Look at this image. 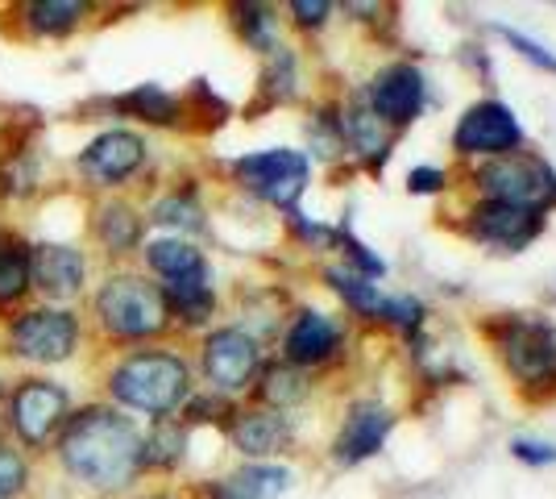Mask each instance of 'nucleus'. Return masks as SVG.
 Listing matches in <instances>:
<instances>
[{
    "mask_svg": "<svg viewBox=\"0 0 556 499\" xmlns=\"http://www.w3.org/2000/svg\"><path fill=\"white\" fill-rule=\"evenodd\" d=\"M166 300V312H175V316H184L187 325H204L216 309V296H212L208 287V271H200V275H187V279H170L163 291Z\"/></svg>",
    "mask_w": 556,
    "mask_h": 499,
    "instance_id": "a211bd4d",
    "label": "nucleus"
},
{
    "mask_svg": "<svg viewBox=\"0 0 556 499\" xmlns=\"http://www.w3.org/2000/svg\"><path fill=\"white\" fill-rule=\"evenodd\" d=\"M113 396L134 412L166 416L184 404L187 396V366L175 354H129L113 371Z\"/></svg>",
    "mask_w": 556,
    "mask_h": 499,
    "instance_id": "f03ea898",
    "label": "nucleus"
},
{
    "mask_svg": "<svg viewBox=\"0 0 556 499\" xmlns=\"http://www.w3.org/2000/svg\"><path fill=\"white\" fill-rule=\"evenodd\" d=\"M9 421L25 446H47L50 433L67 421V391L50 379H25L9 400Z\"/></svg>",
    "mask_w": 556,
    "mask_h": 499,
    "instance_id": "6e6552de",
    "label": "nucleus"
},
{
    "mask_svg": "<svg viewBox=\"0 0 556 499\" xmlns=\"http://www.w3.org/2000/svg\"><path fill=\"white\" fill-rule=\"evenodd\" d=\"M154 221H159V225H170V229H200V225H204V213H200V204H195L191 191H175V196L159 200Z\"/></svg>",
    "mask_w": 556,
    "mask_h": 499,
    "instance_id": "a878e982",
    "label": "nucleus"
},
{
    "mask_svg": "<svg viewBox=\"0 0 556 499\" xmlns=\"http://www.w3.org/2000/svg\"><path fill=\"white\" fill-rule=\"evenodd\" d=\"M25 491V462L22 453H13L9 446H0V499H13Z\"/></svg>",
    "mask_w": 556,
    "mask_h": 499,
    "instance_id": "2f4dec72",
    "label": "nucleus"
},
{
    "mask_svg": "<svg viewBox=\"0 0 556 499\" xmlns=\"http://www.w3.org/2000/svg\"><path fill=\"white\" fill-rule=\"evenodd\" d=\"M503 358L523 383H544L556 375V333L544 321H507Z\"/></svg>",
    "mask_w": 556,
    "mask_h": 499,
    "instance_id": "1a4fd4ad",
    "label": "nucleus"
},
{
    "mask_svg": "<svg viewBox=\"0 0 556 499\" xmlns=\"http://www.w3.org/2000/svg\"><path fill=\"white\" fill-rule=\"evenodd\" d=\"M325 279L332 284L337 296H345L349 309L366 312V316H382V296H378V284H370L366 275L349 271V266H328Z\"/></svg>",
    "mask_w": 556,
    "mask_h": 499,
    "instance_id": "aec40b11",
    "label": "nucleus"
},
{
    "mask_svg": "<svg viewBox=\"0 0 556 499\" xmlns=\"http://www.w3.org/2000/svg\"><path fill=\"white\" fill-rule=\"evenodd\" d=\"M419 300L412 296H399V300H382V321H391L399 329H416L419 325Z\"/></svg>",
    "mask_w": 556,
    "mask_h": 499,
    "instance_id": "473e14b6",
    "label": "nucleus"
},
{
    "mask_svg": "<svg viewBox=\"0 0 556 499\" xmlns=\"http://www.w3.org/2000/svg\"><path fill=\"white\" fill-rule=\"evenodd\" d=\"M510 453H515L519 462H528V466H548V462H556V446L532 441V437H515V441H510Z\"/></svg>",
    "mask_w": 556,
    "mask_h": 499,
    "instance_id": "72a5a7b5",
    "label": "nucleus"
},
{
    "mask_svg": "<svg viewBox=\"0 0 556 499\" xmlns=\"http://www.w3.org/2000/svg\"><path fill=\"white\" fill-rule=\"evenodd\" d=\"M96 312H100V325L113 333V337H154L166 329V300L154 284H146L138 275H116L100 287L96 296Z\"/></svg>",
    "mask_w": 556,
    "mask_h": 499,
    "instance_id": "7ed1b4c3",
    "label": "nucleus"
},
{
    "mask_svg": "<svg viewBox=\"0 0 556 499\" xmlns=\"http://www.w3.org/2000/svg\"><path fill=\"white\" fill-rule=\"evenodd\" d=\"M287 437H291V428H287V421H282L278 412H245V416H237V425H232L237 450L250 453V458L278 453L287 446Z\"/></svg>",
    "mask_w": 556,
    "mask_h": 499,
    "instance_id": "f3484780",
    "label": "nucleus"
},
{
    "mask_svg": "<svg viewBox=\"0 0 556 499\" xmlns=\"http://www.w3.org/2000/svg\"><path fill=\"white\" fill-rule=\"evenodd\" d=\"M494 34H498L510 50H519L528 63H535V67H544V72L556 75V54L548 47H540V42H532L528 34H519V29H510V25H494Z\"/></svg>",
    "mask_w": 556,
    "mask_h": 499,
    "instance_id": "c756f323",
    "label": "nucleus"
},
{
    "mask_svg": "<svg viewBox=\"0 0 556 499\" xmlns=\"http://www.w3.org/2000/svg\"><path fill=\"white\" fill-rule=\"evenodd\" d=\"M419 104H424V75H419L412 63H394V67L374 75L370 113L378 121L407 125V121H416Z\"/></svg>",
    "mask_w": 556,
    "mask_h": 499,
    "instance_id": "f8f14e48",
    "label": "nucleus"
},
{
    "mask_svg": "<svg viewBox=\"0 0 556 499\" xmlns=\"http://www.w3.org/2000/svg\"><path fill=\"white\" fill-rule=\"evenodd\" d=\"M96 229H100V241H104L109 250H116V254L134 250V241H138V234H141L138 213H134L129 204H104Z\"/></svg>",
    "mask_w": 556,
    "mask_h": 499,
    "instance_id": "4be33fe9",
    "label": "nucleus"
},
{
    "mask_svg": "<svg viewBox=\"0 0 556 499\" xmlns=\"http://www.w3.org/2000/svg\"><path fill=\"white\" fill-rule=\"evenodd\" d=\"M345 134H349V142L357 146V154H366V159H378V154L387 150L382 121L374 117L370 109H353V113L345 117Z\"/></svg>",
    "mask_w": 556,
    "mask_h": 499,
    "instance_id": "393cba45",
    "label": "nucleus"
},
{
    "mask_svg": "<svg viewBox=\"0 0 556 499\" xmlns=\"http://www.w3.org/2000/svg\"><path fill=\"white\" fill-rule=\"evenodd\" d=\"M146 159V142L129 129H109L100 134L84 154H79V171L92 179V184H125Z\"/></svg>",
    "mask_w": 556,
    "mask_h": 499,
    "instance_id": "9b49d317",
    "label": "nucleus"
},
{
    "mask_svg": "<svg viewBox=\"0 0 556 499\" xmlns=\"http://www.w3.org/2000/svg\"><path fill=\"white\" fill-rule=\"evenodd\" d=\"M212 499H254V496H250L237 478H225V483H216V487H212Z\"/></svg>",
    "mask_w": 556,
    "mask_h": 499,
    "instance_id": "e433bc0d",
    "label": "nucleus"
},
{
    "mask_svg": "<svg viewBox=\"0 0 556 499\" xmlns=\"http://www.w3.org/2000/svg\"><path fill=\"white\" fill-rule=\"evenodd\" d=\"M9 346L13 354L25 358V362H63V358L75 354L79 346V321L71 316L67 309H34L22 312L9 329Z\"/></svg>",
    "mask_w": 556,
    "mask_h": 499,
    "instance_id": "39448f33",
    "label": "nucleus"
},
{
    "mask_svg": "<svg viewBox=\"0 0 556 499\" xmlns=\"http://www.w3.org/2000/svg\"><path fill=\"white\" fill-rule=\"evenodd\" d=\"M291 13H295L303 25H320L328 13H332V4H325V0H295V4H291Z\"/></svg>",
    "mask_w": 556,
    "mask_h": 499,
    "instance_id": "c9c22d12",
    "label": "nucleus"
},
{
    "mask_svg": "<svg viewBox=\"0 0 556 499\" xmlns=\"http://www.w3.org/2000/svg\"><path fill=\"white\" fill-rule=\"evenodd\" d=\"M519 142H523V129H519L515 113L498 100H482V104L465 109V117L457 121V134H453V146L465 159H473V154L503 159V154H515Z\"/></svg>",
    "mask_w": 556,
    "mask_h": 499,
    "instance_id": "0eeeda50",
    "label": "nucleus"
},
{
    "mask_svg": "<svg viewBox=\"0 0 556 499\" xmlns=\"http://www.w3.org/2000/svg\"><path fill=\"white\" fill-rule=\"evenodd\" d=\"M245 491L254 499H275V496H282L287 487H291V471H282V466H245L241 475H232Z\"/></svg>",
    "mask_w": 556,
    "mask_h": 499,
    "instance_id": "bb28decb",
    "label": "nucleus"
},
{
    "mask_svg": "<svg viewBox=\"0 0 556 499\" xmlns=\"http://www.w3.org/2000/svg\"><path fill=\"white\" fill-rule=\"evenodd\" d=\"M237 179L250 191H257L262 200H270L278 209H291L307 188L312 166L300 150H262V154H245L232 163Z\"/></svg>",
    "mask_w": 556,
    "mask_h": 499,
    "instance_id": "423d86ee",
    "label": "nucleus"
},
{
    "mask_svg": "<svg viewBox=\"0 0 556 499\" xmlns=\"http://www.w3.org/2000/svg\"><path fill=\"white\" fill-rule=\"evenodd\" d=\"M146 259H150V266L163 275L166 284H170V279H187V275L208 271V266H204V254H200L195 246L179 241V238L150 241V246H146Z\"/></svg>",
    "mask_w": 556,
    "mask_h": 499,
    "instance_id": "6ab92c4d",
    "label": "nucleus"
},
{
    "mask_svg": "<svg viewBox=\"0 0 556 499\" xmlns=\"http://www.w3.org/2000/svg\"><path fill=\"white\" fill-rule=\"evenodd\" d=\"M29 284L38 287L50 300H67L84 287V254L75 246H34L29 250Z\"/></svg>",
    "mask_w": 556,
    "mask_h": 499,
    "instance_id": "ddd939ff",
    "label": "nucleus"
},
{
    "mask_svg": "<svg viewBox=\"0 0 556 499\" xmlns=\"http://www.w3.org/2000/svg\"><path fill=\"white\" fill-rule=\"evenodd\" d=\"M262 391H266V400H270V404L282 408V404H295V400H303V391H307V387H303V379L291 371V366H270V371H266V387H262Z\"/></svg>",
    "mask_w": 556,
    "mask_h": 499,
    "instance_id": "c85d7f7f",
    "label": "nucleus"
},
{
    "mask_svg": "<svg viewBox=\"0 0 556 499\" xmlns=\"http://www.w3.org/2000/svg\"><path fill=\"white\" fill-rule=\"evenodd\" d=\"M59 458L79 483L96 491H121L146 462V441L129 416L113 408H84L59 437Z\"/></svg>",
    "mask_w": 556,
    "mask_h": 499,
    "instance_id": "f257e3e1",
    "label": "nucleus"
},
{
    "mask_svg": "<svg viewBox=\"0 0 556 499\" xmlns=\"http://www.w3.org/2000/svg\"><path fill=\"white\" fill-rule=\"evenodd\" d=\"M441 188H444V171H437V166H416L407 175V191H416V196H428V191H441Z\"/></svg>",
    "mask_w": 556,
    "mask_h": 499,
    "instance_id": "f704fd0d",
    "label": "nucleus"
},
{
    "mask_svg": "<svg viewBox=\"0 0 556 499\" xmlns=\"http://www.w3.org/2000/svg\"><path fill=\"white\" fill-rule=\"evenodd\" d=\"M25 13H29V25H34L38 34H67V29L79 25V17H84L88 9L75 4V0H42V4H29Z\"/></svg>",
    "mask_w": 556,
    "mask_h": 499,
    "instance_id": "5701e85b",
    "label": "nucleus"
},
{
    "mask_svg": "<svg viewBox=\"0 0 556 499\" xmlns=\"http://www.w3.org/2000/svg\"><path fill=\"white\" fill-rule=\"evenodd\" d=\"M241 13V34L254 42L257 50H270L275 42H270V9H257V4H245V9H237Z\"/></svg>",
    "mask_w": 556,
    "mask_h": 499,
    "instance_id": "7c9ffc66",
    "label": "nucleus"
},
{
    "mask_svg": "<svg viewBox=\"0 0 556 499\" xmlns=\"http://www.w3.org/2000/svg\"><path fill=\"white\" fill-rule=\"evenodd\" d=\"M116 109H121V113H134V117H141V121H154V125H170V121L179 117V100L166 96L163 88H154V84H141L138 92L121 96Z\"/></svg>",
    "mask_w": 556,
    "mask_h": 499,
    "instance_id": "412c9836",
    "label": "nucleus"
},
{
    "mask_svg": "<svg viewBox=\"0 0 556 499\" xmlns=\"http://www.w3.org/2000/svg\"><path fill=\"white\" fill-rule=\"evenodd\" d=\"M29 250L25 246H4L0 250V304H13L29 291Z\"/></svg>",
    "mask_w": 556,
    "mask_h": 499,
    "instance_id": "b1692460",
    "label": "nucleus"
},
{
    "mask_svg": "<svg viewBox=\"0 0 556 499\" xmlns=\"http://www.w3.org/2000/svg\"><path fill=\"white\" fill-rule=\"evenodd\" d=\"M204 371L220 391H241L257 371V341L241 329H216L204 341Z\"/></svg>",
    "mask_w": 556,
    "mask_h": 499,
    "instance_id": "9d476101",
    "label": "nucleus"
},
{
    "mask_svg": "<svg viewBox=\"0 0 556 499\" xmlns=\"http://www.w3.org/2000/svg\"><path fill=\"white\" fill-rule=\"evenodd\" d=\"M478 184L490 200L515 204V209H532L540 213L544 204L556 200V175L553 166L535 154H503L478 171Z\"/></svg>",
    "mask_w": 556,
    "mask_h": 499,
    "instance_id": "20e7f679",
    "label": "nucleus"
},
{
    "mask_svg": "<svg viewBox=\"0 0 556 499\" xmlns=\"http://www.w3.org/2000/svg\"><path fill=\"white\" fill-rule=\"evenodd\" d=\"M391 425H394V416L382 404H357L345 416L341 433H337V446H332V450H337V462L357 466V462L374 458V453L382 450Z\"/></svg>",
    "mask_w": 556,
    "mask_h": 499,
    "instance_id": "4468645a",
    "label": "nucleus"
},
{
    "mask_svg": "<svg viewBox=\"0 0 556 499\" xmlns=\"http://www.w3.org/2000/svg\"><path fill=\"white\" fill-rule=\"evenodd\" d=\"M337 346H341V329L328 321L325 312H300L291 333H287V358H291L295 366L325 362Z\"/></svg>",
    "mask_w": 556,
    "mask_h": 499,
    "instance_id": "dca6fc26",
    "label": "nucleus"
},
{
    "mask_svg": "<svg viewBox=\"0 0 556 499\" xmlns=\"http://www.w3.org/2000/svg\"><path fill=\"white\" fill-rule=\"evenodd\" d=\"M469 229H473V234H478L482 241H494V246H503V250H519V246H528V241L540 234V213L490 200V204H482V209H473V221H469Z\"/></svg>",
    "mask_w": 556,
    "mask_h": 499,
    "instance_id": "2eb2a0df",
    "label": "nucleus"
},
{
    "mask_svg": "<svg viewBox=\"0 0 556 499\" xmlns=\"http://www.w3.org/2000/svg\"><path fill=\"white\" fill-rule=\"evenodd\" d=\"M184 453V428L179 425H159L154 437L146 441V462L150 466H175Z\"/></svg>",
    "mask_w": 556,
    "mask_h": 499,
    "instance_id": "cd10ccee",
    "label": "nucleus"
}]
</instances>
